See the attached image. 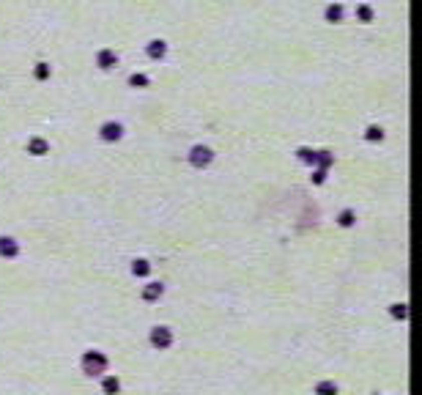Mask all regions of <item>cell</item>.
I'll return each instance as SVG.
<instances>
[{
	"instance_id": "1",
	"label": "cell",
	"mask_w": 422,
	"mask_h": 395,
	"mask_svg": "<svg viewBox=\"0 0 422 395\" xmlns=\"http://www.w3.org/2000/svg\"><path fill=\"white\" fill-rule=\"evenodd\" d=\"M80 368H83V373L85 376H104L107 373V368H110V359H107V354H102V351H85L83 354V359H80Z\"/></svg>"
},
{
	"instance_id": "2",
	"label": "cell",
	"mask_w": 422,
	"mask_h": 395,
	"mask_svg": "<svg viewBox=\"0 0 422 395\" xmlns=\"http://www.w3.org/2000/svg\"><path fill=\"white\" fill-rule=\"evenodd\" d=\"M151 346L159 348V351L170 348V346H173V329H167V327H154V329H151Z\"/></svg>"
},
{
	"instance_id": "3",
	"label": "cell",
	"mask_w": 422,
	"mask_h": 395,
	"mask_svg": "<svg viewBox=\"0 0 422 395\" xmlns=\"http://www.w3.org/2000/svg\"><path fill=\"white\" fill-rule=\"evenodd\" d=\"M102 392L104 395H118L121 392V381L115 376H104L102 379Z\"/></svg>"
},
{
	"instance_id": "4",
	"label": "cell",
	"mask_w": 422,
	"mask_h": 395,
	"mask_svg": "<svg viewBox=\"0 0 422 395\" xmlns=\"http://www.w3.org/2000/svg\"><path fill=\"white\" fill-rule=\"evenodd\" d=\"M340 387L335 384V381H318L315 384V395H337Z\"/></svg>"
},
{
	"instance_id": "5",
	"label": "cell",
	"mask_w": 422,
	"mask_h": 395,
	"mask_svg": "<svg viewBox=\"0 0 422 395\" xmlns=\"http://www.w3.org/2000/svg\"><path fill=\"white\" fill-rule=\"evenodd\" d=\"M162 291H165V288H162L159 283H151V286H148V288H145V291H143V299L154 302V299H159V296H162Z\"/></svg>"
},
{
	"instance_id": "6",
	"label": "cell",
	"mask_w": 422,
	"mask_h": 395,
	"mask_svg": "<svg viewBox=\"0 0 422 395\" xmlns=\"http://www.w3.org/2000/svg\"><path fill=\"white\" fill-rule=\"evenodd\" d=\"M0 255H17V245L11 239H0Z\"/></svg>"
},
{
	"instance_id": "7",
	"label": "cell",
	"mask_w": 422,
	"mask_h": 395,
	"mask_svg": "<svg viewBox=\"0 0 422 395\" xmlns=\"http://www.w3.org/2000/svg\"><path fill=\"white\" fill-rule=\"evenodd\" d=\"M134 275H148V264H145V261H137V264H134Z\"/></svg>"
},
{
	"instance_id": "8",
	"label": "cell",
	"mask_w": 422,
	"mask_h": 395,
	"mask_svg": "<svg viewBox=\"0 0 422 395\" xmlns=\"http://www.w3.org/2000/svg\"><path fill=\"white\" fill-rule=\"evenodd\" d=\"M392 316H395V318H406V305H395V307H392Z\"/></svg>"
},
{
	"instance_id": "9",
	"label": "cell",
	"mask_w": 422,
	"mask_h": 395,
	"mask_svg": "<svg viewBox=\"0 0 422 395\" xmlns=\"http://www.w3.org/2000/svg\"><path fill=\"white\" fill-rule=\"evenodd\" d=\"M340 223H343V225H351V214H348V212H345V214H343V217H340Z\"/></svg>"
}]
</instances>
